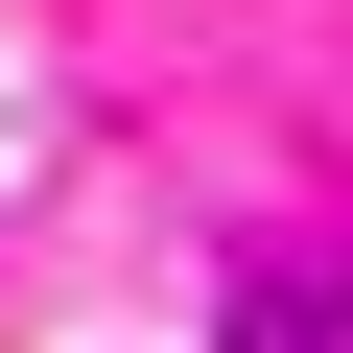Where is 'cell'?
<instances>
[{
	"mask_svg": "<svg viewBox=\"0 0 353 353\" xmlns=\"http://www.w3.org/2000/svg\"><path fill=\"white\" fill-rule=\"evenodd\" d=\"M212 353H353V283H330V259H259V283L212 306Z\"/></svg>",
	"mask_w": 353,
	"mask_h": 353,
	"instance_id": "obj_1",
	"label": "cell"
}]
</instances>
